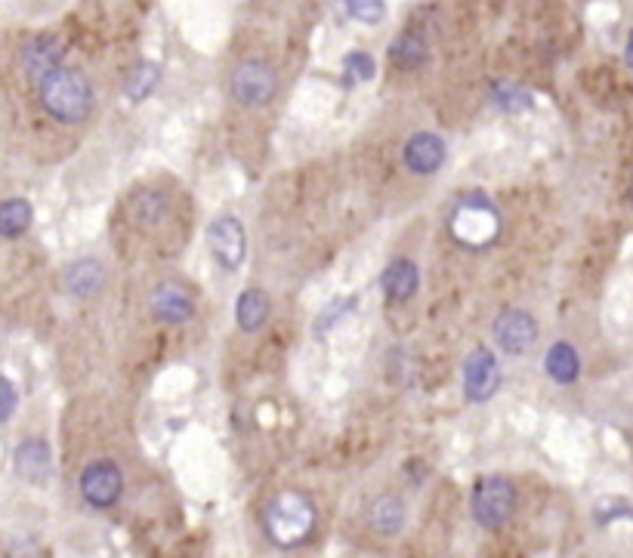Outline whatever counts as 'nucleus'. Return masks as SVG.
<instances>
[{"label":"nucleus","mask_w":633,"mask_h":558,"mask_svg":"<svg viewBox=\"0 0 633 558\" xmlns=\"http://www.w3.org/2000/svg\"><path fill=\"white\" fill-rule=\"evenodd\" d=\"M544 367H547V374H550L556 383L566 386V383H575V380H578V374H581V358H578L575 346H569V343H556V346H550Z\"/></svg>","instance_id":"obj_18"},{"label":"nucleus","mask_w":633,"mask_h":558,"mask_svg":"<svg viewBox=\"0 0 633 558\" xmlns=\"http://www.w3.org/2000/svg\"><path fill=\"white\" fill-rule=\"evenodd\" d=\"M495 340L507 355H525L535 340H538V324L529 312L522 309H507L498 321H495Z\"/></svg>","instance_id":"obj_9"},{"label":"nucleus","mask_w":633,"mask_h":558,"mask_svg":"<svg viewBox=\"0 0 633 558\" xmlns=\"http://www.w3.org/2000/svg\"><path fill=\"white\" fill-rule=\"evenodd\" d=\"M16 472L31 481V485H44V481L53 475V454L47 448V441L41 438H28L16 448Z\"/></svg>","instance_id":"obj_13"},{"label":"nucleus","mask_w":633,"mask_h":558,"mask_svg":"<svg viewBox=\"0 0 633 558\" xmlns=\"http://www.w3.org/2000/svg\"><path fill=\"white\" fill-rule=\"evenodd\" d=\"M343 68H346V84H356V81H371L374 78V59L368 53H349L343 59Z\"/></svg>","instance_id":"obj_25"},{"label":"nucleus","mask_w":633,"mask_h":558,"mask_svg":"<svg viewBox=\"0 0 633 558\" xmlns=\"http://www.w3.org/2000/svg\"><path fill=\"white\" fill-rule=\"evenodd\" d=\"M371 525L380 534H396L405 525V503L396 494H383L371 503Z\"/></svg>","instance_id":"obj_19"},{"label":"nucleus","mask_w":633,"mask_h":558,"mask_svg":"<svg viewBox=\"0 0 633 558\" xmlns=\"http://www.w3.org/2000/svg\"><path fill=\"white\" fill-rule=\"evenodd\" d=\"M501 232V216L498 207L491 204L485 195H470L457 204V210L451 213V235L470 244V247H482L491 244Z\"/></svg>","instance_id":"obj_3"},{"label":"nucleus","mask_w":633,"mask_h":558,"mask_svg":"<svg viewBox=\"0 0 633 558\" xmlns=\"http://www.w3.org/2000/svg\"><path fill=\"white\" fill-rule=\"evenodd\" d=\"M207 244H210L214 259L226 272H235L244 263V253H248V235H244L241 222L235 216H220L210 222Z\"/></svg>","instance_id":"obj_6"},{"label":"nucleus","mask_w":633,"mask_h":558,"mask_svg":"<svg viewBox=\"0 0 633 558\" xmlns=\"http://www.w3.org/2000/svg\"><path fill=\"white\" fill-rule=\"evenodd\" d=\"M383 290L390 300H411L417 290V266L411 259H396V263L386 266L383 272Z\"/></svg>","instance_id":"obj_15"},{"label":"nucleus","mask_w":633,"mask_h":558,"mask_svg":"<svg viewBox=\"0 0 633 558\" xmlns=\"http://www.w3.org/2000/svg\"><path fill=\"white\" fill-rule=\"evenodd\" d=\"M353 306H356V300H340V303H334L331 309H325V315L319 318V333H325V330L340 318V312H349Z\"/></svg>","instance_id":"obj_26"},{"label":"nucleus","mask_w":633,"mask_h":558,"mask_svg":"<svg viewBox=\"0 0 633 558\" xmlns=\"http://www.w3.org/2000/svg\"><path fill=\"white\" fill-rule=\"evenodd\" d=\"M152 312L167 324H183V321L192 318L195 303H192V296L183 284L164 281L152 290Z\"/></svg>","instance_id":"obj_10"},{"label":"nucleus","mask_w":633,"mask_h":558,"mask_svg":"<svg viewBox=\"0 0 633 558\" xmlns=\"http://www.w3.org/2000/svg\"><path fill=\"white\" fill-rule=\"evenodd\" d=\"M445 161V142L436 133H414L405 142V164L411 173H436Z\"/></svg>","instance_id":"obj_12"},{"label":"nucleus","mask_w":633,"mask_h":558,"mask_svg":"<svg viewBox=\"0 0 633 558\" xmlns=\"http://www.w3.org/2000/svg\"><path fill=\"white\" fill-rule=\"evenodd\" d=\"M0 395H4V407H0V417H4V423H7V420L13 417V411H16V389H13L10 380L0 383Z\"/></svg>","instance_id":"obj_27"},{"label":"nucleus","mask_w":633,"mask_h":558,"mask_svg":"<svg viewBox=\"0 0 633 558\" xmlns=\"http://www.w3.org/2000/svg\"><path fill=\"white\" fill-rule=\"evenodd\" d=\"M624 56H627V65L633 68V31H630V37H627V53H624Z\"/></svg>","instance_id":"obj_28"},{"label":"nucleus","mask_w":633,"mask_h":558,"mask_svg":"<svg viewBox=\"0 0 633 558\" xmlns=\"http://www.w3.org/2000/svg\"><path fill=\"white\" fill-rule=\"evenodd\" d=\"M513 506H516V491L501 475H488L473 488V515L488 531L501 528L513 515Z\"/></svg>","instance_id":"obj_4"},{"label":"nucleus","mask_w":633,"mask_h":558,"mask_svg":"<svg viewBox=\"0 0 633 558\" xmlns=\"http://www.w3.org/2000/svg\"><path fill=\"white\" fill-rule=\"evenodd\" d=\"M312 525H315V506L309 503V497L297 491L278 494L266 506V534L278 546L303 543L312 534Z\"/></svg>","instance_id":"obj_2"},{"label":"nucleus","mask_w":633,"mask_h":558,"mask_svg":"<svg viewBox=\"0 0 633 558\" xmlns=\"http://www.w3.org/2000/svg\"><path fill=\"white\" fill-rule=\"evenodd\" d=\"M62 56H65V50H62V44L56 41V37H34V41H28L22 47V68H25V74L31 81L41 84L50 71L59 68Z\"/></svg>","instance_id":"obj_11"},{"label":"nucleus","mask_w":633,"mask_h":558,"mask_svg":"<svg viewBox=\"0 0 633 558\" xmlns=\"http://www.w3.org/2000/svg\"><path fill=\"white\" fill-rule=\"evenodd\" d=\"M158 81H161V71H158V65H136L133 68V74H130V81H127V93H130V99H146L155 87H158Z\"/></svg>","instance_id":"obj_23"},{"label":"nucleus","mask_w":633,"mask_h":558,"mask_svg":"<svg viewBox=\"0 0 633 558\" xmlns=\"http://www.w3.org/2000/svg\"><path fill=\"white\" fill-rule=\"evenodd\" d=\"M501 386V367L498 358L488 349H473L464 361V392L473 404L488 401Z\"/></svg>","instance_id":"obj_8"},{"label":"nucleus","mask_w":633,"mask_h":558,"mask_svg":"<svg viewBox=\"0 0 633 558\" xmlns=\"http://www.w3.org/2000/svg\"><path fill=\"white\" fill-rule=\"evenodd\" d=\"M28 226H31V204L22 198L4 201V207H0V235L13 241V238L25 235Z\"/></svg>","instance_id":"obj_20"},{"label":"nucleus","mask_w":633,"mask_h":558,"mask_svg":"<svg viewBox=\"0 0 633 558\" xmlns=\"http://www.w3.org/2000/svg\"><path fill=\"white\" fill-rule=\"evenodd\" d=\"M130 219L143 232H152V229H158L161 222L167 219V201L158 192H139L130 201Z\"/></svg>","instance_id":"obj_17"},{"label":"nucleus","mask_w":633,"mask_h":558,"mask_svg":"<svg viewBox=\"0 0 633 558\" xmlns=\"http://www.w3.org/2000/svg\"><path fill=\"white\" fill-rule=\"evenodd\" d=\"M41 105L59 124H81L93 111V87L75 68H56L38 84Z\"/></svg>","instance_id":"obj_1"},{"label":"nucleus","mask_w":633,"mask_h":558,"mask_svg":"<svg viewBox=\"0 0 633 558\" xmlns=\"http://www.w3.org/2000/svg\"><path fill=\"white\" fill-rule=\"evenodd\" d=\"M278 90V78L269 62L251 59V62H241L232 74V93L241 105H266Z\"/></svg>","instance_id":"obj_5"},{"label":"nucleus","mask_w":633,"mask_h":558,"mask_svg":"<svg viewBox=\"0 0 633 558\" xmlns=\"http://www.w3.org/2000/svg\"><path fill=\"white\" fill-rule=\"evenodd\" d=\"M124 491L121 469L112 460H96L81 472V494L93 509H109Z\"/></svg>","instance_id":"obj_7"},{"label":"nucleus","mask_w":633,"mask_h":558,"mask_svg":"<svg viewBox=\"0 0 633 558\" xmlns=\"http://www.w3.org/2000/svg\"><path fill=\"white\" fill-rule=\"evenodd\" d=\"M630 198H633V192H630Z\"/></svg>","instance_id":"obj_29"},{"label":"nucleus","mask_w":633,"mask_h":558,"mask_svg":"<svg viewBox=\"0 0 633 558\" xmlns=\"http://www.w3.org/2000/svg\"><path fill=\"white\" fill-rule=\"evenodd\" d=\"M235 315H238V327L244 333H257L269 318V296L263 290H244L238 296Z\"/></svg>","instance_id":"obj_16"},{"label":"nucleus","mask_w":633,"mask_h":558,"mask_svg":"<svg viewBox=\"0 0 633 558\" xmlns=\"http://www.w3.org/2000/svg\"><path fill=\"white\" fill-rule=\"evenodd\" d=\"M393 62L396 65H402V68H417L420 62L427 59V44H424V37L420 34H414V31H405L399 41H396V47H393Z\"/></svg>","instance_id":"obj_21"},{"label":"nucleus","mask_w":633,"mask_h":558,"mask_svg":"<svg viewBox=\"0 0 633 558\" xmlns=\"http://www.w3.org/2000/svg\"><path fill=\"white\" fill-rule=\"evenodd\" d=\"M491 102L504 111H522L532 105V96L513 84H498V87H491Z\"/></svg>","instance_id":"obj_24"},{"label":"nucleus","mask_w":633,"mask_h":558,"mask_svg":"<svg viewBox=\"0 0 633 558\" xmlns=\"http://www.w3.org/2000/svg\"><path fill=\"white\" fill-rule=\"evenodd\" d=\"M102 284H105V269L99 259H78V263L65 269V290L72 296H81V300L99 293Z\"/></svg>","instance_id":"obj_14"},{"label":"nucleus","mask_w":633,"mask_h":558,"mask_svg":"<svg viewBox=\"0 0 633 558\" xmlns=\"http://www.w3.org/2000/svg\"><path fill=\"white\" fill-rule=\"evenodd\" d=\"M343 16H353L365 25H377L386 19V4L383 0H337Z\"/></svg>","instance_id":"obj_22"}]
</instances>
